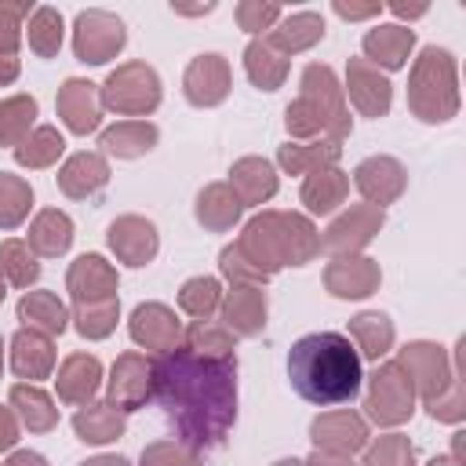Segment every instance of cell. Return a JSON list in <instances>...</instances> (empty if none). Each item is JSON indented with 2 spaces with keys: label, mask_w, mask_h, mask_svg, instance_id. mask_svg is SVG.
<instances>
[{
  "label": "cell",
  "mask_w": 466,
  "mask_h": 466,
  "mask_svg": "<svg viewBox=\"0 0 466 466\" xmlns=\"http://www.w3.org/2000/svg\"><path fill=\"white\" fill-rule=\"evenodd\" d=\"M131 339L146 350H160V353H171L178 350L182 342V328L175 320V313L160 302H149V306H138L131 313Z\"/></svg>",
  "instance_id": "8fae6325"
},
{
  "label": "cell",
  "mask_w": 466,
  "mask_h": 466,
  "mask_svg": "<svg viewBox=\"0 0 466 466\" xmlns=\"http://www.w3.org/2000/svg\"><path fill=\"white\" fill-rule=\"evenodd\" d=\"M18 320L29 331H40V335H62L69 317H66V306L58 302V295H51V291H29L18 302Z\"/></svg>",
  "instance_id": "83f0119b"
},
{
  "label": "cell",
  "mask_w": 466,
  "mask_h": 466,
  "mask_svg": "<svg viewBox=\"0 0 466 466\" xmlns=\"http://www.w3.org/2000/svg\"><path fill=\"white\" fill-rule=\"evenodd\" d=\"M277 18H280V7H277V4L248 0V4L237 7V22H240V29H248V33H262V29H269Z\"/></svg>",
  "instance_id": "c3c4849f"
},
{
  "label": "cell",
  "mask_w": 466,
  "mask_h": 466,
  "mask_svg": "<svg viewBox=\"0 0 466 466\" xmlns=\"http://www.w3.org/2000/svg\"><path fill=\"white\" fill-rule=\"evenodd\" d=\"M306 466H353V462H350L346 455H331V451H324V455H320V451H317Z\"/></svg>",
  "instance_id": "11a10c76"
},
{
  "label": "cell",
  "mask_w": 466,
  "mask_h": 466,
  "mask_svg": "<svg viewBox=\"0 0 466 466\" xmlns=\"http://www.w3.org/2000/svg\"><path fill=\"white\" fill-rule=\"evenodd\" d=\"M233 371V357H204L189 346H178L153 364V393L193 451L218 448L226 441V430L237 419Z\"/></svg>",
  "instance_id": "6da1fadb"
},
{
  "label": "cell",
  "mask_w": 466,
  "mask_h": 466,
  "mask_svg": "<svg viewBox=\"0 0 466 466\" xmlns=\"http://www.w3.org/2000/svg\"><path fill=\"white\" fill-rule=\"evenodd\" d=\"M397 364L408 371L411 386H419L426 400L441 397L444 382H451L448 371H444V353H441V346H433V342H411V346H404V353H400Z\"/></svg>",
  "instance_id": "5bb4252c"
},
{
  "label": "cell",
  "mask_w": 466,
  "mask_h": 466,
  "mask_svg": "<svg viewBox=\"0 0 466 466\" xmlns=\"http://www.w3.org/2000/svg\"><path fill=\"white\" fill-rule=\"evenodd\" d=\"M186 339H189V350H197L204 357H229V350H233V331L215 320H193Z\"/></svg>",
  "instance_id": "ee69618b"
},
{
  "label": "cell",
  "mask_w": 466,
  "mask_h": 466,
  "mask_svg": "<svg viewBox=\"0 0 466 466\" xmlns=\"http://www.w3.org/2000/svg\"><path fill=\"white\" fill-rule=\"evenodd\" d=\"M320 36H324V18L317 11H299V15L284 18L277 29H269L266 44L273 51H280V55H295V51L313 47Z\"/></svg>",
  "instance_id": "603a6c76"
},
{
  "label": "cell",
  "mask_w": 466,
  "mask_h": 466,
  "mask_svg": "<svg viewBox=\"0 0 466 466\" xmlns=\"http://www.w3.org/2000/svg\"><path fill=\"white\" fill-rule=\"evenodd\" d=\"M309 433H313V444L331 455H350V451L364 448V441H368V426L353 411H328V415L313 419Z\"/></svg>",
  "instance_id": "7c38bea8"
},
{
  "label": "cell",
  "mask_w": 466,
  "mask_h": 466,
  "mask_svg": "<svg viewBox=\"0 0 466 466\" xmlns=\"http://www.w3.org/2000/svg\"><path fill=\"white\" fill-rule=\"evenodd\" d=\"M339 160V142H302V146H280V164L299 175V171H320Z\"/></svg>",
  "instance_id": "f35d334b"
},
{
  "label": "cell",
  "mask_w": 466,
  "mask_h": 466,
  "mask_svg": "<svg viewBox=\"0 0 466 466\" xmlns=\"http://www.w3.org/2000/svg\"><path fill=\"white\" fill-rule=\"evenodd\" d=\"M62 149H66L62 135L44 124V127H36L33 135H25V142L15 146V160H18L22 167H47V164H55V160L62 157Z\"/></svg>",
  "instance_id": "8d00e7d4"
},
{
  "label": "cell",
  "mask_w": 466,
  "mask_h": 466,
  "mask_svg": "<svg viewBox=\"0 0 466 466\" xmlns=\"http://www.w3.org/2000/svg\"><path fill=\"white\" fill-rule=\"evenodd\" d=\"M218 266H222V273H226L229 280H266V273H258V269H255V266H251L237 248H226Z\"/></svg>",
  "instance_id": "f907efd6"
},
{
  "label": "cell",
  "mask_w": 466,
  "mask_h": 466,
  "mask_svg": "<svg viewBox=\"0 0 466 466\" xmlns=\"http://www.w3.org/2000/svg\"><path fill=\"white\" fill-rule=\"evenodd\" d=\"M346 189H350V178L342 171L320 167V171H309V178L302 186V204L313 215H328V211H335L346 200Z\"/></svg>",
  "instance_id": "1f68e13d"
},
{
  "label": "cell",
  "mask_w": 466,
  "mask_h": 466,
  "mask_svg": "<svg viewBox=\"0 0 466 466\" xmlns=\"http://www.w3.org/2000/svg\"><path fill=\"white\" fill-rule=\"evenodd\" d=\"M116 302H102V306H76V331L84 339H106L116 324Z\"/></svg>",
  "instance_id": "f6af8a7d"
},
{
  "label": "cell",
  "mask_w": 466,
  "mask_h": 466,
  "mask_svg": "<svg viewBox=\"0 0 466 466\" xmlns=\"http://www.w3.org/2000/svg\"><path fill=\"white\" fill-rule=\"evenodd\" d=\"M73 426L84 444H109L124 433V415L113 404H87L73 415Z\"/></svg>",
  "instance_id": "d6a6232c"
},
{
  "label": "cell",
  "mask_w": 466,
  "mask_h": 466,
  "mask_svg": "<svg viewBox=\"0 0 466 466\" xmlns=\"http://www.w3.org/2000/svg\"><path fill=\"white\" fill-rule=\"evenodd\" d=\"M124 22L109 11H80L76 15V36H73V47H76V58L87 62V66H102L109 62L120 47H124Z\"/></svg>",
  "instance_id": "ba28073f"
},
{
  "label": "cell",
  "mask_w": 466,
  "mask_h": 466,
  "mask_svg": "<svg viewBox=\"0 0 466 466\" xmlns=\"http://www.w3.org/2000/svg\"><path fill=\"white\" fill-rule=\"evenodd\" d=\"M382 7L379 4H335V15H342V18H368V15H379Z\"/></svg>",
  "instance_id": "816d5d0a"
},
{
  "label": "cell",
  "mask_w": 466,
  "mask_h": 466,
  "mask_svg": "<svg viewBox=\"0 0 466 466\" xmlns=\"http://www.w3.org/2000/svg\"><path fill=\"white\" fill-rule=\"evenodd\" d=\"M218 302H222V288H218L215 277H193V280H186L182 291H178V306H182L189 317H197V320H208V317L218 309Z\"/></svg>",
  "instance_id": "b9f144b4"
},
{
  "label": "cell",
  "mask_w": 466,
  "mask_h": 466,
  "mask_svg": "<svg viewBox=\"0 0 466 466\" xmlns=\"http://www.w3.org/2000/svg\"><path fill=\"white\" fill-rule=\"evenodd\" d=\"M102 102L127 116L153 113L160 102V80L146 62H127L116 73H109V80L102 87Z\"/></svg>",
  "instance_id": "8992f818"
},
{
  "label": "cell",
  "mask_w": 466,
  "mask_h": 466,
  "mask_svg": "<svg viewBox=\"0 0 466 466\" xmlns=\"http://www.w3.org/2000/svg\"><path fill=\"white\" fill-rule=\"evenodd\" d=\"M324 280H328V291L339 299H364L379 284V266L371 258H335Z\"/></svg>",
  "instance_id": "44dd1931"
},
{
  "label": "cell",
  "mask_w": 466,
  "mask_h": 466,
  "mask_svg": "<svg viewBox=\"0 0 466 466\" xmlns=\"http://www.w3.org/2000/svg\"><path fill=\"white\" fill-rule=\"evenodd\" d=\"M0 273L15 284V288H29L40 277V262L33 258L29 244L22 240H4L0 244Z\"/></svg>",
  "instance_id": "7bdbcfd3"
},
{
  "label": "cell",
  "mask_w": 466,
  "mask_h": 466,
  "mask_svg": "<svg viewBox=\"0 0 466 466\" xmlns=\"http://www.w3.org/2000/svg\"><path fill=\"white\" fill-rule=\"evenodd\" d=\"M0 368H4V357H0Z\"/></svg>",
  "instance_id": "6125c7cd"
},
{
  "label": "cell",
  "mask_w": 466,
  "mask_h": 466,
  "mask_svg": "<svg viewBox=\"0 0 466 466\" xmlns=\"http://www.w3.org/2000/svg\"><path fill=\"white\" fill-rule=\"evenodd\" d=\"M15 76H18V58L7 55V51H0V84H11Z\"/></svg>",
  "instance_id": "db71d44e"
},
{
  "label": "cell",
  "mask_w": 466,
  "mask_h": 466,
  "mask_svg": "<svg viewBox=\"0 0 466 466\" xmlns=\"http://www.w3.org/2000/svg\"><path fill=\"white\" fill-rule=\"evenodd\" d=\"M353 182L379 208V204H390L393 197H400V189H404V167L393 157H368L364 164H357Z\"/></svg>",
  "instance_id": "e0dca14e"
},
{
  "label": "cell",
  "mask_w": 466,
  "mask_h": 466,
  "mask_svg": "<svg viewBox=\"0 0 466 466\" xmlns=\"http://www.w3.org/2000/svg\"><path fill=\"white\" fill-rule=\"evenodd\" d=\"M80 466H127V459H120V455H98V459H87Z\"/></svg>",
  "instance_id": "6f0895ef"
},
{
  "label": "cell",
  "mask_w": 466,
  "mask_h": 466,
  "mask_svg": "<svg viewBox=\"0 0 466 466\" xmlns=\"http://www.w3.org/2000/svg\"><path fill=\"white\" fill-rule=\"evenodd\" d=\"M157 146V127L149 120H120L113 124L109 131H102V149L113 153V157H142Z\"/></svg>",
  "instance_id": "f1b7e54d"
},
{
  "label": "cell",
  "mask_w": 466,
  "mask_h": 466,
  "mask_svg": "<svg viewBox=\"0 0 466 466\" xmlns=\"http://www.w3.org/2000/svg\"><path fill=\"white\" fill-rule=\"evenodd\" d=\"M350 335H353V339H350L353 350H360L364 357L379 360V357L390 350V342H393V324H390L386 313H360V317H353Z\"/></svg>",
  "instance_id": "e575fe53"
},
{
  "label": "cell",
  "mask_w": 466,
  "mask_h": 466,
  "mask_svg": "<svg viewBox=\"0 0 466 466\" xmlns=\"http://www.w3.org/2000/svg\"><path fill=\"white\" fill-rule=\"evenodd\" d=\"M109 182V164L98 157V153H73L66 160V167L58 171V189L66 197H95L102 186Z\"/></svg>",
  "instance_id": "d6986e66"
},
{
  "label": "cell",
  "mask_w": 466,
  "mask_h": 466,
  "mask_svg": "<svg viewBox=\"0 0 466 466\" xmlns=\"http://www.w3.org/2000/svg\"><path fill=\"white\" fill-rule=\"evenodd\" d=\"M266 324V295L251 284H240L226 295V328L233 335H258Z\"/></svg>",
  "instance_id": "cb8c5ba5"
},
{
  "label": "cell",
  "mask_w": 466,
  "mask_h": 466,
  "mask_svg": "<svg viewBox=\"0 0 466 466\" xmlns=\"http://www.w3.org/2000/svg\"><path fill=\"white\" fill-rule=\"evenodd\" d=\"M415 44V33L404 25H379L364 36V55L371 58V66H386V69H400L408 62V51Z\"/></svg>",
  "instance_id": "4316f807"
},
{
  "label": "cell",
  "mask_w": 466,
  "mask_h": 466,
  "mask_svg": "<svg viewBox=\"0 0 466 466\" xmlns=\"http://www.w3.org/2000/svg\"><path fill=\"white\" fill-rule=\"evenodd\" d=\"M229 182H233V193H237L240 204H266L277 193L273 164L269 160H258V157L237 160L233 171H229Z\"/></svg>",
  "instance_id": "7402d4cb"
},
{
  "label": "cell",
  "mask_w": 466,
  "mask_h": 466,
  "mask_svg": "<svg viewBox=\"0 0 466 466\" xmlns=\"http://www.w3.org/2000/svg\"><path fill=\"white\" fill-rule=\"evenodd\" d=\"M55 364V350H51V339L40 335V331H18L15 342H11V368L18 379H44Z\"/></svg>",
  "instance_id": "d4e9b609"
},
{
  "label": "cell",
  "mask_w": 466,
  "mask_h": 466,
  "mask_svg": "<svg viewBox=\"0 0 466 466\" xmlns=\"http://www.w3.org/2000/svg\"><path fill=\"white\" fill-rule=\"evenodd\" d=\"M411 462H415V451H411L408 437H400V433L379 437V444L364 455V466H411Z\"/></svg>",
  "instance_id": "bcb514c9"
},
{
  "label": "cell",
  "mask_w": 466,
  "mask_h": 466,
  "mask_svg": "<svg viewBox=\"0 0 466 466\" xmlns=\"http://www.w3.org/2000/svg\"><path fill=\"white\" fill-rule=\"evenodd\" d=\"M69 244H73V222H69V215H66V211H58V208L40 211V215H36V222L29 226V248H33V251H40L44 258L62 255Z\"/></svg>",
  "instance_id": "4dcf8cb0"
},
{
  "label": "cell",
  "mask_w": 466,
  "mask_h": 466,
  "mask_svg": "<svg viewBox=\"0 0 466 466\" xmlns=\"http://www.w3.org/2000/svg\"><path fill=\"white\" fill-rule=\"evenodd\" d=\"M58 113H62L69 131H76V135L95 131L98 120H102V102L95 95V84L80 80V76H69L58 91Z\"/></svg>",
  "instance_id": "9a60e30c"
},
{
  "label": "cell",
  "mask_w": 466,
  "mask_h": 466,
  "mask_svg": "<svg viewBox=\"0 0 466 466\" xmlns=\"http://www.w3.org/2000/svg\"><path fill=\"white\" fill-rule=\"evenodd\" d=\"M142 466H200L197 451L175 441H157L142 451Z\"/></svg>",
  "instance_id": "7dc6e473"
},
{
  "label": "cell",
  "mask_w": 466,
  "mask_h": 466,
  "mask_svg": "<svg viewBox=\"0 0 466 466\" xmlns=\"http://www.w3.org/2000/svg\"><path fill=\"white\" fill-rule=\"evenodd\" d=\"M350 98L360 113L368 116H382L390 109V80L364 58L350 62Z\"/></svg>",
  "instance_id": "ffe728a7"
},
{
  "label": "cell",
  "mask_w": 466,
  "mask_h": 466,
  "mask_svg": "<svg viewBox=\"0 0 466 466\" xmlns=\"http://www.w3.org/2000/svg\"><path fill=\"white\" fill-rule=\"evenodd\" d=\"M411 397H415V386L408 379V371L393 360V364H382L371 379V390H368V415L382 426H397L411 415Z\"/></svg>",
  "instance_id": "52a82bcc"
},
{
  "label": "cell",
  "mask_w": 466,
  "mask_h": 466,
  "mask_svg": "<svg viewBox=\"0 0 466 466\" xmlns=\"http://www.w3.org/2000/svg\"><path fill=\"white\" fill-rule=\"evenodd\" d=\"M437 95H441V102L455 113V106H459V98H455V62H451L448 51L426 47L422 58L415 62L411 91H408V102H411V109L419 113V120H430V124L448 120V116L441 113V106H437Z\"/></svg>",
  "instance_id": "5b68a950"
},
{
  "label": "cell",
  "mask_w": 466,
  "mask_h": 466,
  "mask_svg": "<svg viewBox=\"0 0 466 466\" xmlns=\"http://www.w3.org/2000/svg\"><path fill=\"white\" fill-rule=\"evenodd\" d=\"M18 441V426H15V415L7 408H0V451L11 448Z\"/></svg>",
  "instance_id": "f5cc1de1"
},
{
  "label": "cell",
  "mask_w": 466,
  "mask_h": 466,
  "mask_svg": "<svg viewBox=\"0 0 466 466\" xmlns=\"http://www.w3.org/2000/svg\"><path fill=\"white\" fill-rule=\"evenodd\" d=\"M430 466H455V462H451V459H433Z\"/></svg>",
  "instance_id": "680465c9"
},
{
  "label": "cell",
  "mask_w": 466,
  "mask_h": 466,
  "mask_svg": "<svg viewBox=\"0 0 466 466\" xmlns=\"http://www.w3.org/2000/svg\"><path fill=\"white\" fill-rule=\"evenodd\" d=\"M186 98L193 106H218L229 91V66L222 55H197L186 69Z\"/></svg>",
  "instance_id": "4fadbf2b"
},
{
  "label": "cell",
  "mask_w": 466,
  "mask_h": 466,
  "mask_svg": "<svg viewBox=\"0 0 466 466\" xmlns=\"http://www.w3.org/2000/svg\"><path fill=\"white\" fill-rule=\"evenodd\" d=\"M33 208V189L18 175L0 171V229H15Z\"/></svg>",
  "instance_id": "ab89813d"
},
{
  "label": "cell",
  "mask_w": 466,
  "mask_h": 466,
  "mask_svg": "<svg viewBox=\"0 0 466 466\" xmlns=\"http://www.w3.org/2000/svg\"><path fill=\"white\" fill-rule=\"evenodd\" d=\"M36 120V98L15 95L0 102V146H18L25 142V131Z\"/></svg>",
  "instance_id": "74e56055"
},
{
  "label": "cell",
  "mask_w": 466,
  "mask_h": 466,
  "mask_svg": "<svg viewBox=\"0 0 466 466\" xmlns=\"http://www.w3.org/2000/svg\"><path fill=\"white\" fill-rule=\"evenodd\" d=\"M379 226H382V211L357 204L342 218L331 222L328 237H324V248L328 251H357V248H364L371 240V233H379Z\"/></svg>",
  "instance_id": "ac0fdd59"
},
{
  "label": "cell",
  "mask_w": 466,
  "mask_h": 466,
  "mask_svg": "<svg viewBox=\"0 0 466 466\" xmlns=\"http://www.w3.org/2000/svg\"><path fill=\"white\" fill-rule=\"evenodd\" d=\"M29 47L40 58L58 55V47H62V15L55 7H33V15H29Z\"/></svg>",
  "instance_id": "60d3db41"
},
{
  "label": "cell",
  "mask_w": 466,
  "mask_h": 466,
  "mask_svg": "<svg viewBox=\"0 0 466 466\" xmlns=\"http://www.w3.org/2000/svg\"><path fill=\"white\" fill-rule=\"evenodd\" d=\"M291 390L309 404H346L360 390V357L353 342L339 331L302 335L288 353Z\"/></svg>",
  "instance_id": "7a4b0ae2"
},
{
  "label": "cell",
  "mask_w": 466,
  "mask_h": 466,
  "mask_svg": "<svg viewBox=\"0 0 466 466\" xmlns=\"http://www.w3.org/2000/svg\"><path fill=\"white\" fill-rule=\"evenodd\" d=\"M109 248L120 255V262L146 266L157 255V226L138 215H124L109 226Z\"/></svg>",
  "instance_id": "2e32d148"
},
{
  "label": "cell",
  "mask_w": 466,
  "mask_h": 466,
  "mask_svg": "<svg viewBox=\"0 0 466 466\" xmlns=\"http://www.w3.org/2000/svg\"><path fill=\"white\" fill-rule=\"evenodd\" d=\"M277 466H306V462H299V459H284V462H277Z\"/></svg>",
  "instance_id": "91938a15"
},
{
  "label": "cell",
  "mask_w": 466,
  "mask_h": 466,
  "mask_svg": "<svg viewBox=\"0 0 466 466\" xmlns=\"http://www.w3.org/2000/svg\"><path fill=\"white\" fill-rule=\"evenodd\" d=\"M153 397V364L138 353H124L113 364L109 379V404L116 411H135Z\"/></svg>",
  "instance_id": "9c48e42d"
},
{
  "label": "cell",
  "mask_w": 466,
  "mask_h": 466,
  "mask_svg": "<svg viewBox=\"0 0 466 466\" xmlns=\"http://www.w3.org/2000/svg\"><path fill=\"white\" fill-rule=\"evenodd\" d=\"M7 466H47V462H44V455H36V451H15Z\"/></svg>",
  "instance_id": "9f6ffc18"
},
{
  "label": "cell",
  "mask_w": 466,
  "mask_h": 466,
  "mask_svg": "<svg viewBox=\"0 0 466 466\" xmlns=\"http://www.w3.org/2000/svg\"><path fill=\"white\" fill-rule=\"evenodd\" d=\"M258 273H277L280 266H302L320 251L317 229L302 215H280V211H262L258 218L248 222L244 237L233 244Z\"/></svg>",
  "instance_id": "3957f363"
},
{
  "label": "cell",
  "mask_w": 466,
  "mask_h": 466,
  "mask_svg": "<svg viewBox=\"0 0 466 466\" xmlns=\"http://www.w3.org/2000/svg\"><path fill=\"white\" fill-rule=\"evenodd\" d=\"M69 291L76 306H102L116 302V273L102 255H80L69 269Z\"/></svg>",
  "instance_id": "30bf717a"
},
{
  "label": "cell",
  "mask_w": 466,
  "mask_h": 466,
  "mask_svg": "<svg viewBox=\"0 0 466 466\" xmlns=\"http://www.w3.org/2000/svg\"><path fill=\"white\" fill-rule=\"evenodd\" d=\"M29 15V4H0V51L15 55L18 47V22Z\"/></svg>",
  "instance_id": "681fc988"
},
{
  "label": "cell",
  "mask_w": 466,
  "mask_h": 466,
  "mask_svg": "<svg viewBox=\"0 0 466 466\" xmlns=\"http://www.w3.org/2000/svg\"><path fill=\"white\" fill-rule=\"evenodd\" d=\"M288 131L291 135H324L331 131L335 142L350 131V116L342 106V91L339 80L328 66H306L302 73V95L288 106Z\"/></svg>",
  "instance_id": "277c9868"
},
{
  "label": "cell",
  "mask_w": 466,
  "mask_h": 466,
  "mask_svg": "<svg viewBox=\"0 0 466 466\" xmlns=\"http://www.w3.org/2000/svg\"><path fill=\"white\" fill-rule=\"evenodd\" d=\"M240 200L233 193V186L226 182H211L208 189H200L197 197V222L208 226V229H229L237 218H240Z\"/></svg>",
  "instance_id": "f546056e"
},
{
  "label": "cell",
  "mask_w": 466,
  "mask_h": 466,
  "mask_svg": "<svg viewBox=\"0 0 466 466\" xmlns=\"http://www.w3.org/2000/svg\"><path fill=\"white\" fill-rule=\"evenodd\" d=\"M244 69H248V76H251L255 87L273 91V87H280V80L288 76V58H284L280 51H273V47L266 44V36H262V40H251V44H248V51H244Z\"/></svg>",
  "instance_id": "836d02e7"
},
{
  "label": "cell",
  "mask_w": 466,
  "mask_h": 466,
  "mask_svg": "<svg viewBox=\"0 0 466 466\" xmlns=\"http://www.w3.org/2000/svg\"><path fill=\"white\" fill-rule=\"evenodd\" d=\"M0 299H4V273H0Z\"/></svg>",
  "instance_id": "94428289"
},
{
  "label": "cell",
  "mask_w": 466,
  "mask_h": 466,
  "mask_svg": "<svg viewBox=\"0 0 466 466\" xmlns=\"http://www.w3.org/2000/svg\"><path fill=\"white\" fill-rule=\"evenodd\" d=\"M11 404L18 408V419H22L29 430H36V433H44V430H51V426L58 422L55 400H51L44 390H36V386H15V390H11Z\"/></svg>",
  "instance_id": "d590c367"
},
{
  "label": "cell",
  "mask_w": 466,
  "mask_h": 466,
  "mask_svg": "<svg viewBox=\"0 0 466 466\" xmlns=\"http://www.w3.org/2000/svg\"><path fill=\"white\" fill-rule=\"evenodd\" d=\"M98 379H102V364L87 353H73L58 371V397L66 404H87V397L98 390Z\"/></svg>",
  "instance_id": "484cf974"
}]
</instances>
